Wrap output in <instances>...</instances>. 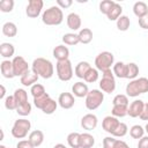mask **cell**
<instances>
[{
    "label": "cell",
    "instance_id": "cell-1",
    "mask_svg": "<svg viewBox=\"0 0 148 148\" xmlns=\"http://www.w3.org/2000/svg\"><path fill=\"white\" fill-rule=\"evenodd\" d=\"M31 71L34 73H36L39 77H43L46 80V79H50L53 76L54 66L49 59L39 57V58L34 59V61L31 64Z\"/></svg>",
    "mask_w": 148,
    "mask_h": 148
},
{
    "label": "cell",
    "instance_id": "cell-2",
    "mask_svg": "<svg viewBox=\"0 0 148 148\" xmlns=\"http://www.w3.org/2000/svg\"><path fill=\"white\" fill-rule=\"evenodd\" d=\"M125 91L128 97H138L139 95L148 92V79L142 76L131 80L127 83Z\"/></svg>",
    "mask_w": 148,
    "mask_h": 148
},
{
    "label": "cell",
    "instance_id": "cell-3",
    "mask_svg": "<svg viewBox=\"0 0 148 148\" xmlns=\"http://www.w3.org/2000/svg\"><path fill=\"white\" fill-rule=\"evenodd\" d=\"M64 21V13L60 7L51 6L42 14V22L46 25H59Z\"/></svg>",
    "mask_w": 148,
    "mask_h": 148
},
{
    "label": "cell",
    "instance_id": "cell-4",
    "mask_svg": "<svg viewBox=\"0 0 148 148\" xmlns=\"http://www.w3.org/2000/svg\"><path fill=\"white\" fill-rule=\"evenodd\" d=\"M114 65V56L109 51H103L98 53L95 58V66L97 71L104 72L106 69H111Z\"/></svg>",
    "mask_w": 148,
    "mask_h": 148
},
{
    "label": "cell",
    "instance_id": "cell-5",
    "mask_svg": "<svg viewBox=\"0 0 148 148\" xmlns=\"http://www.w3.org/2000/svg\"><path fill=\"white\" fill-rule=\"evenodd\" d=\"M104 101V92L99 89H91L89 90L88 95L86 96V108L90 111L98 109Z\"/></svg>",
    "mask_w": 148,
    "mask_h": 148
},
{
    "label": "cell",
    "instance_id": "cell-6",
    "mask_svg": "<svg viewBox=\"0 0 148 148\" xmlns=\"http://www.w3.org/2000/svg\"><path fill=\"white\" fill-rule=\"evenodd\" d=\"M56 72H57V76L60 81H69L74 75L73 66H72L71 60L67 59V60L57 61Z\"/></svg>",
    "mask_w": 148,
    "mask_h": 148
},
{
    "label": "cell",
    "instance_id": "cell-7",
    "mask_svg": "<svg viewBox=\"0 0 148 148\" xmlns=\"http://www.w3.org/2000/svg\"><path fill=\"white\" fill-rule=\"evenodd\" d=\"M31 128L30 120L25 118H18L15 120L13 127H12V135L15 139H24L28 135V132Z\"/></svg>",
    "mask_w": 148,
    "mask_h": 148
},
{
    "label": "cell",
    "instance_id": "cell-8",
    "mask_svg": "<svg viewBox=\"0 0 148 148\" xmlns=\"http://www.w3.org/2000/svg\"><path fill=\"white\" fill-rule=\"evenodd\" d=\"M99 88L103 92L111 94L116 89V80H114V74L111 69H106L102 72V79L99 81Z\"/></svg>",
    "mask_w": 148,
    "mask_h": 148
},
{
    "label": "cell",
    "instance_id": "cell-9",
    "mask_svg": "<svg viewBox=\"0 0 148 148\" xmlns=\"http://www.w3.org/2000/svg\"><path fill=\"white\" fill-rule=\"evenodd\" d=\"M13 62V67H14V74L15 76H23L24 74H27L30 68H29V64L28 61L22 57V56H16L13 58L12 60Z\"/></svg>",
    "mask_w": 148,
    "mask_h": 148
},
{
    "label": "cell",
    "instance_id": "cell-10",
    "mask_svg": "<svg viewBox=\"0 0 148 148\" xmlns=\"http://www.w3.org/2000/svg\"><path fill=\"white\" fill-rule=\"evenodd\" d=\"M43 7H44L43 0H29L25 7V14L30 18H36L40 15Z\"/></svg>",
    "mask_w": 148,
    "mask_h": 148
},
{
    "label": "cell",
    "instance_id": "cell-11",
    "mask_svg": "<svg viewBox=\"0 0 148 148\" xmlns=\"http://www.w3.org/2000/svg\"><path fill=\"white\" fill-rule=\"evenodd\" d=\"M98 124V119L97 116L94 113H87L81 118V127L86 131H92L97 127Z\"/></svg>",
    "mask_w": 148,
    "mask_h": 148
},
{
    "label": "cell",
    "instance_id": "cell-12",
    "mask_svg": "<svg viewBox=\"0 0 148 148\" xmlns=\"http://www.w3.org/2000/svg\"><path fill=\"white\" fill-rule=\"evenodd\" d=\"M143 109H145V103L142 99H134L130 105H128V109H127V114L132 118H136V117H140L141 113L143 112Z\"/></svg>",
    "mask_w": 148,
    "mask_h": 148
},
{
    "label": "cell",
    "instance_id": "cell-13",
    "mask_svg": "<svg viewBox=\"0 0 148 148\" xmlns=\"http://www.w3.org/2000/svg\"><path fill=\"white\" fill-rule=\"evenodd\" d=\"M58 104L60 108L68 110L72 109L75 104V98L72 92H61L58 97Z\"/></svg>",
    "mask_w": 148,
    "mask_h": 148
},
{
    "label": "cell",
    "instance_id": "cell-14",
    "mask_svg": "<svg viewBox=\"0 0 148 148\" xmlns=\"http://www.w3.org/2000/svg\"><path fill=\"white\" fill-rule=\"evenodd\" d=\"M119 123H120V120H118L117 117H113L112 114L111 116H106V117H104V119L102 121V127L106 133H110L112 135L114 130L118 127Z\"/></svg>",
    "mask_w": 148,
    "mask_h": 148
},
{
    "label": "cell",
    "instance_id": "cell-15",
    "mask_svg": "<svg viewBox=\"0 0 148 148\" xmlns=\"http://www.w3.org/2000/svg\"><path fill=\"white\" fill-rule=\"evenodd\" d=\"M66 23H67V27L73 30V31H80V28H81V24H82V21H81V17L79 14L76 13H69L66 17Z\"/></svg>",
    "mask_w": 148,
    "mask_h": 148
},
{
    "label": "cell",
    "instance_id": "cell-16",
    "mask_svg": "<svg viewBox=\"0 0 148 148\" xmlns=\"http://www.w3.org/2000/svg\"><path fill=\"white\" fill-rule=\"evenodd\" d=\"M88 92H89V88H88L87 83H83V82L79 81V82H75L72 86V94L75 97H79V98H83L84 97L86 98Z\"/></svg>",
    "mask_w": 148,
    "mask_h": 148
},
{
    "label": "cell",
    "instance_id": "cell-17",
    "mask_svg": "<svg viewBox=\"0 0 148 148\" xmlns=\"http://www.w3.org/2000/svg\"><path fill=\"white\" fill-rule=\"evenodd\" d=\"M53 57L57 59V61H61V60H67L69 58V50L67 46H65L64 44L57 45L53 51H52Z\"/></svg>",
    "mask_w": 148,
    "mask_h": 148
},
{
    "label": "cell",
    "instance_id": "cell-18",
    "mask_svg": "<svg viewBox=\"0 0 148 148\" xmlns=\"http://www.w3.org/2000/svg\"><path fill=\"white\" fill-rule=\"evenodd\" d=\"M0 71H1V74L3 77L6 79H13L15 77V74H14V67H13V62L12 60H2L1 64H0Z\"/></svg>",
    "mask_w": 148,
    "mask_h": 148
},
{
    "label": "cell",
    "instance_id": "cell-19",
    "mask_svg": "<svg viewBox=\"0 0 148 148\" xmlns=\"http://www.w3.org/2000/svg\"><path fill=\"white\" fill-rule=\"evenodd\" d=\"M28 140L31 142V145L35 148L36 147H39L44 142V133L40 130H35V131H32V132L29 133Z\"/></svg>",
    "mask_w": 148,
    "mask_h": 148
},
{
    "label": "cell",
    "instance_id": "cell-20",
    "mask_svg": "<svg viewBox=\"0 0 148 148\" xmlns=\"http://www.w3.org/2000/svg\"><path fill=\"white\" fill-rule=\"evenodd\" d=\"M39 76L34 73L32 71H29L27 74H24L23 76L20 77V82L24 86V87H32L37 81H38Z\"/></svg>",
    "mask_w": 148,
    "mask_h": 148
},
{
    "label": "cell",
    "instance_id": "cell-21",
    "mask_svg": "<svg viewBox=\"0 0 148 148\" xmlns=\"http://www.w3.org/2000/svg\"><path fill=\"white\" fill-rule=\"evenodd\" d=\"M90 68H91V66H90V64H89L88 61H80V62H77L76 66H75L74 74H75V76H77L79 79H83L84 75H86V73H87Z\"/></svg>",
    "mask_w": 148,
    "mask_h": 148
},
{
    "label": "cell",
    "instance_id": "cell-22",
    "mask_svg": "<svg viewBox=\"0 0 148 148\" xmlns=\"http://www.w3.org/2000/svg\"><path fill=\"white\" fill-rule=\"evenodd\" d=\"M112 72L114 74V76H117V77H119V79H126V72H127L126 64L123 62V61L114 62V65L112 67Z\"/></svg>",
    "mask_w": 148,
    "mask_h": 148
},
{
    "label": "cell",
    "instance_id": "cell-23",
    "mask_svg": "<svg viewBox=\"0 0 148 148\" xmlns=\"http://www.w3.org/2000/svg\"><path fill=\"white\" fill-rule=\"evenodd\" d=\"M15 53V47L12 43L3 42L0 44V54L3 58H12Z\"/></svg>",
    "mask_w": 148,
    "mask_h": 148
},
{
    "label": "cell",
    "instance_id": "cell-24",
    "mask_svg": "<svg viewBox=\"0 0 148 148\" xmlns=\"http://www.w3.org/2000/svg\"><path fill=\"white\" fill-rule=\"evenodd\" d=\"M133 13L138 18L145 16L148 13V5L143 1H136L133 5Z\"/></svg>",
    "mask_w": 148,
    "mask_h": 148
},
{
    "label": "cell",
    "instance_id": "cell-25",
    "mask_svg": "<svg viewBox=\"0 0 148 148\" xmlns=\"http://www.w3.org/2000/svg\"><path fill=\"white\" fill-rule=\"evenodd\" d=\"M95 145V138L86 132V133H81V138H80V148H92V146Z\"/></svg>",
    "mask_w": 148,
    "mask_h": 148
},
{
    "label": "cell",
    "instance_id": "cell-26",
    "mask_svg": "<svg viewBox=\"0 0 148 148\" xmlns=\"http://www.w3.org/2000/svg\"><path fill=\"white\" fill-rule=\"evenodd\" d=\"M2 34L6 37H15L17 35V27L14 22H6L2 25Z\"/></svg>",
    "mask_w": 148,
    "mask_h": 148
},
{
    "label": "cell",
    "instance_id": "cell-27",
    "mask_svg": "<svg viewBox=\"0 0 148 148\" xmlns=\"http://www.w3.org/2000/svg\"><path fill=\"white\" fill-rule=\"evenodd\" d=\"M77 35H79L80 43H82V44H89L92 40V37H94L92 31L89 28H82V29H80V31H79Z\"/></svg>",
    "mask_w": 148,
    "mask_h": 148
},
{
    "label": "cell",
    "instance_id": "cell-28",
    "mask_svg": "<svg viewBox=\"0 0 148 148\" xmlns=\"http://www.w3.org/2000/svg\"><path fill=\"white\" fill-rule=\"evenodd\" d=\"M121 13H123V7H121V5H119V3H114L113 5V7L111 8V10L109 12V14L106 15V17H108V20H110V21H117L120 16H121Z\"/></svg>",
    "mask_w": 148,
    "mask_h": 148
},
{
    "label": "cell",
    "instance_id": "cell-29",
    "mask_svg": "<svg viewBox=\"0 0 148 148\" xmlns=\"http://www.w3.org/2000/svg\"><path fill=\"white\" fill-rule=\"evenodd\" d=\"M62 43L65 45H76L80 43V39H79V35L75 34V32H68V34H65L62 36Z\"/></svg>",
    "mask_w": 148,
    "mask_h": 148
},
{
    "label": "cell",
    "instance_id": "cell-30",
    "mask_svg": "<svg viewBox=\"0 0 148 148\" xmlns=\"http://www.w3.org/2000/svg\"><path fill=\"white\" fill-rule=\"evenodd\" d=\"M126 67H127L126 79H130V80L136 79V76L139 75V66L135 62H128L126 64Z\"/></svg>",
    "mask_w": 148,
    "mask_h": 148
},
{
    "label": "cell",
    "instance_id": "cell-31",
    "mask_svg": "<svg viewBox=\"0 0 148 148\" xmlns=\"http://www.w3.org/2000/svg\"><path fill=\"white\" fill-rule=\"evenodd\" d=\"M80 138L81 134L77 132H72L67 135V143L71 148H80Z\"/></svg>",
    "mask_w": 148,
    "mask_h": 148
},
{
    "label": "cell",
    "instance_id": "cell-32",
    "mask_svg": "<svg viewBox=\"0 0 148 148\" xmlns=\"http://www.w3.org/2000/svg\"><path fill=\"white\" fill-rule=\"evenodd\" d=\"M116 24H117V28L118 30L120 31H127L130 25H131V20L127 15H121L117 21H116Z\"/></svg>",
    "mask_w": 148,
    "mask_h": 148
},
{
    "label": "cell",
    "instance_id": "cell-33",
    "mask_svg": "<svg viewBox=\"0 0 148 148\" xmlns=\"http://www.w3.org/2000/svg\"><path fill=\"white\" fill-rule=\"evenodd\" d=\"M13 95H14L16 102H17V105H21V104H24V103L29 102L28 101V92L24 89H22V88L16 89Z\"/></svg>",
    "mask_w": 148,
    "mask_h": 148
},
{
    "label": "cell",
    "instance_id": "cell-34",
    "mask_svg": "<svg viewBox=\"0 0 148 148\" xmlns=\"http://www.w3.org/2000/svg\"><path fill=\"white\" fill-rule=\"evenodd\" d=\"M127 109H128V106H126V105H112L111 114L117 118H123V117L127 116Z\"/></svg>",
    "mask_w": 148,
    "mask_h": 148
},
{
    "label": "cell",
    "instance_id": "cell-35",
    "mask_svg": "<svg viewBox=\"0 0 148 148\" xmlns=\"http://www.w3.org/2000/svg\"><path fill=\"white\" fill-rule=\"evenodd\" d=\"M145 132H146L145 128L142 126H140V125H133L130 128V135H131V138L138 139V140H140L145 135Z\"/></svg>",
    "mask_w": 148,
    "mask_h": 148
},
{
    "label": "cell",
    "instance_id": "cell-36",
    "mask_svg": "<svg viewBox=\"0 0 148 148\" xmlns=\"http://www.w3.org/2000/svg\"><path fill=\"white\" fill-rule=\"evenodd\" d=\"M50 98H51L50 95H49L47 92H45V94H43V95H40V96L34 98V105H35L37 109H40V110H42Z\"/></svg>",
    "mask_w": 148,
    "mask_h": 148
},
{
    "label": "cell",
    "instance_id": "cell-37",
    "mask_svg": "<svg viewBox=\"0 0 148 148\" xmlns=\"http://www.w3.org/2000/svg\"><path fill=\"white\" fill-rule=\"evenodd\" d=\"M57 108H58V102H56L54 99L50 98L47 101V103L44 105V108L42 109V111L45 113V114H52L57 111Z\"/></svg>",
    "mask_w": 148,
    "mask_h": 148
},
{
    "label": "cell",
    "instance_id": "cell-38",
    "mask_svg": "<svg viewBox=\"0 0 148 148\" xmlns=\"http://www.w3.org/2000/svg\"><path fill=\"white\" fill-rule=\"evenodd\" d=\"M98 75H99V74H98V71H97L96 68L91 67V68L86 73L83 80H84L86 82H88V83H94V82H96V81L98 80Z\"/></svg>",
    "mask_w": 148,
    "mask_h": 148
},
{
    "label": "cell",
    "instance_id": "cell-39",
    "mask_svg": "<svg viewBox=\"0 0 148 148\" xmlns=\"http://www.w3.org/2000/svg\"><path fill=\"white\" fill-rule=\"evenodd\" d=\"M112 105H126L128 106L130 105V102H128V96L125 95V94H118L113 97L112 99Z\"/></svg>",
    "mask_w": 148,
    "mask_h": 148
},
{
    "label": "cell",
    "instance_id": "cell-40",
    "mask_svg": "<svg viewBox=\"0 0 148 148\" xmlns=\"http://www.w3.org/2000/svg\"><path fill=\"white\" fill-rule=\"evenodd\" d=\"M31 109H32V106H31L30 102H27V103H24V104L18 105L17 109H16V112H17L18 116L27 117V116H29V114L31 113Z\"/></svg>",
    "mask_w": 148,
    "mask_h": 148
},
{
    "label": "cell",
    "instance_id": "cell-41",
    "mask_svg": "<svg viewBox=\"0 0 148 148\" xmlns=\"http://www.w3.org/2000/svg\"><path fill=\"white\" fill-rule=\"evenodd\" d=\"M127 132H128V127H127V125L125 124V123H119V125H118V127L114 130V132L112 133V136H114V138H123V136H125L126 134H127Z\"/></svg>",
    "mask_w": 148,
    "mask_h": 148
},
{
    "label": "cell",
    "instance_id": "cell-42",
    "mask_svg": "<svg viewBox=\"0 0 148 148\" xmlns=\"http://www.w3.org/2000/svg\"><path fill=\"white\" fill-rule=\"evenodd\" d=\"M114 3L116 2L112 1V0H103V1H101L99 2V12L102 14H104V15H108Z\"/></svg>",
    "mask_w": 148,
    "mask_h": 148
},
{
    "label": "cell",
    "instance_id": "cell-43",
    "mask_svg": "<svg viewBox=\"0 0 148 148\" xmlns=\"http://www.w3.org/2000/svg\"><path fill=\"white\" fill-rule=\"evenodd\" d=\"M14 0H1L0 1V10L2 13H10L14 8Z\"/></svg>",
    "mask_w": 148,
    "mask_h": 148
},
{
    "label": "cell",
    "instance_id": "cell-44",
    "mask_svg": "<svg viewBox=\"0 0 148 148\" xmlns=\"http://www.w3.org/2000/svg\"><path fill=\"white\" fill-rule=\"evenodd\" d=\"M30 92H31L32 97L35 98V97H38V96L45 94L46 91H45V88H44L43 84H40V83H35L32 87H30Z\"/></svg>",
    "mask_w": 148,
    "mask_h": 148
},
{
    "label": "cell",
    "instance_id": "cell-45",
    "mask_svg": "<svg viewBox=\"0 0 148 148\" xmlns=\"http://www.w3.org/2000/svg\"><path fill=\"white\" fill-rule=\"evenodd\" d=\"M17 106H18V105H17V102H16L14 95H12V96H7V97L5 98V108H6L7 110H9V111H12V110H16Z\"/></svg>",
    "mask_w": 148,
    "mask_h": 148
},
{
    "label": "cell",
    "instance_id": "cell-46",
    "mask_svg": "<svg viewBox=\"0 0 148 148\" xmlns=\"http://www.w3.org/2000/svg\"><path fill=\"white\" fill-rule=\"evenodd\" d=\"M117 139H114V136H105L103 139V148H114V143H116Z\"/></svg>",
    "mask_w": 148,
    "mask_h": 148
},
{
    "label": "cell",
    "instance_id": "cell-47",
    "mask_svg": "<svg viewBox=\"0 0 148 148\" xmlns=\"http://www.w3.org/2000/svg\"><path fill=\"white\" fill-rule=\"evenodd\" d=\"M16 148H35L29 140H20L16 145Z\"/></svg>",
    "mask_w": 148,
    "mask_h": 148
},
{
    "label": "cell",
    "instance_id": "cell-48",
    "mask_svg": "<svg viewBox=\"0 0 148 148\" xmlns=\"http://www.w3.org/2000/svg\"><path fill=\"white\" fill-rule=\"evenodd\" d=\"M72 3H73L72 0H57V6L60 7L61 9H62V8H68V7H71Z\"/></svg>",
    "mask_w": 148,
    "mask_h": 148
},
{
    "label": "cell",
    "instance_id": "cell-49",
    "mask_svg": "<svg viewBox=\"0 0 148 148\" xmlns=\"http://www.w3.org/2000/svg\"><path fill=\"white\" fill-rule=\"evenodd\" d=\"M139 25H140V28H142L145 30L148 29V13L145 16H142V17L139 18Z\"/></svg>",
    "mask_w": 148,
    "mask_h": 148
},
{
    "label": "cell",
    "instance_id": "cell-50",
    "mask_svg": "<svg viewBox=\"0 0 148 148\" xmlns=\"http://www.w3.org/2000/svg\"><path fill=\"white\" fill-rule=\"evenodd\" d=\"M138 148H148V135H143L139 142H138Z\"/></svg>",
    "mask_w": 148,
    "mask_h": 148
},
{
    "label": "cell",
    "instance_id": "cell-51",
    "mask_svg": "<svg viewBox=\"0 0 148 148\" xmlns=\"http://www.w3.org/2000/svg\"><path fill=\"white\" fill-rule=\"evenodd\" d=\"M141 120H148V103H145V109L143 112L141 113V116L139 117Z\"/></svg>",
    "mask_w": 148,
    "mask_h": 148
},
{
    "label": "cell",
    "instance_id": "cell-52",
    "mask_svg": "<svg viewBox=\"0 0 148 148\" xmlns=\"http://www.w3.org/2000/svg\"><path fill=\"white\" fill-rule=\"evenodd\" d=\"M114 148H130V146H128L125 141L117 139V141H116V143H114Z\"/></svg>",
    "mask_w": 148,
    "mask_h": 148
},
{
    "label": "cell",
    "instance_id": "cell-53",
    "mask_svg": "<svg viewBox=\"0 0 148 148\" xmlns=\"http://www.w3.org/2000/svg\"><path fill=\"white\" fill-rule=\"evenodd\" d=\"M0 88H1L0 98H1V99H5V98H6V97H5V95H6V88H5V86H3V84H1V86H0Z\"/></svg>",
    "mask_w": 148,
    "mask_h": 148
},
{
    "label": "cell",
    "instance_id": "cell-54",
    "mask_svg": "<svg viewBox=\"0 0 148 148\" xmlns=\"http://www.w3.org/2000/svg\"><path fill=\"white\" fill-rule=\"evenodd\" d=\"M53 148H67V147H66L65 145H62V143H57Z\"/></svg>",
    "mask_w": 148,
    "mask_h": 148
},
{
    "label": "cell",
    "instance_id": "cell-55",
    "mask_svg": "<svg viewBox=\"0 0 148 148\" xmlns=\"http://www.w3.org/2000/svg\"><path fill=\"white\" fill-rule=\"evenodd\" d=\"M145 131H146V133L148 134V123L146 124V126H145Z\"/></svg>",
    "mask_w": 148,
    "mask_h": 148
},
{
    "label": "cell",
    "instance_id": "cell-56",
    "mask_svg": "<svg viewBox=\"0 0 148 148\" xmlns=\"http://www.w3.org/2000/svg\"><path fill=\"white\" fill-rule=\"evenodd\" d=\"M0 148H7L6 146H3V145H0Z\"/></svg>",
    "mask_w": 148,
    "mask_h": 148
}]
</instances>
